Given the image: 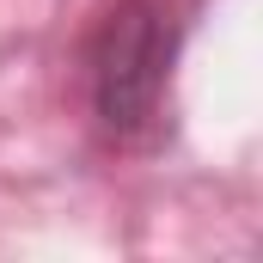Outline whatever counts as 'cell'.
<instances>
[{"instance_id": "cell-1", "label": "cell", "mask_w": 263, "mask_h": 263, "mask_svg": "<svg viewBox=\"0 0 263 263\" xmlns=\"http://www.w3.org/2000/svg\"><path fill=\"white\" fill-rule=\"evenodd\" d=\"M172 62H178V12H172V0H123L104 18V31L92 37V55H86L98 123L110 135H123V141L159 129Z\"/></svg>"}]
</instances>
